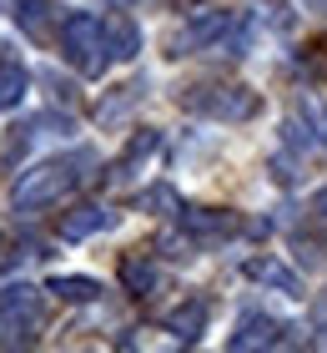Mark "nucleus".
Listing matches in <instances>:
<instances>
[{"label":"nucleus","mask_w":327,"mask_h":353,"mask_svg":"<svg viewBox=\"0 0 327 353\" xmlns=\"http://www.w3.org/2000/svg\"><path fill=\"white\" fill-rule=\"evenodd\" d=\"M91 167H96V152L76 147V152H65V157H51V162L21 172V176H15V187H10L15 212H41V207H56L65 192H76L81 182H86Z\"/></svg>","instance_id":"f257e3e1"},{"label":"nucleus","mask_w":327,"mask_h":353,"mask_svg":"<svg viewBox=\"0 0 327 353\" xmlns=\"http://www.w3.org/2000/svg\"><path fill=\"white\" fill-rule=\"evenodd\" d=\"M247 46H252V26L242 21V10L211 6V10H196L191 21L171 36V56H191V51H226V56H242Z\"/></svg>","instance_id":"f03ea898"},{"label":"nucleus","mask_w":327,"mask_h":353,"mask_svg":"<svg viewBox=\"0 0 327 353\" xmlns=\"http://www.w3.org/2000/svg\"><path fill=\"white\" fill-rule=\"evenodd\" d=\"M176 106H187L207 121H252L262 111V96L242 81H207V86H182Z\"/></svg>","instance_id":"7ed1b4c3"},{"label":"nucleus","mask_w":327,"mask_h":353,"mask_svg":"<svg viewBox=\"0 0 327 353\" xmlns=\"http://www.w3.org/2000/svg\"><path fill=\"white\" fill-rule=\"evenodd\" d=\"M61 56L71 61L81 76H101L111 61V41H106V21H96L91 10H71L61 21Z\"/></svg>","instance_id":"20e7f679"},{"label":"nucleus","mask_w":327,"mask_h":353,"mask_svg":"<svg viewBox=\"0 0 327 353\" xmlns=\"http://www.w3.org/2000/svg\"><path fill=\"white\" fill-rule=\"evenodd\" d=\"M176 222L196 237V248H211V243H226L237 232H252V237H267V222H247L237 217L232 207H182Z\"/></svg>","instance_id":"39448f33"},{"label":"nucleus","mask_w":327,"mask_h":353,"mask_svg":"<svg viewBox=\"0 0 327 353\" xmlns=\"http://www.w3.org/2000/svg\"><path fill=\"white\" fill-rule=\"evenodd\" d=\"M45 288H30V283H10L0 293V323L10 328V348L15 343H36V333L45 328Z\"/></svg>","instance_id":"423d86ee"},{"label":"nucleus","mask_w":327,"mask_h":353,"mask_svg":"<svg viewBox=\"0 0 327 353\" xmlns=\"http://www.w3.org/2000/svg\"><path fill=\"white\" fill-rule=\"evenodd\" d=\"M287 333H292L287 323H277L272 313L252 308V313H242V318H237V328H232V339H226V348H232V353H252V348H282V343H292Z\"/></svg>","instance_id":"0eeeda50"},{"label":"nucleus","mask_w":327,"mask_h":353,"mask_svg":"<svg viewBox=\"0 0 327 353\" xmlns=\"http://www.w3.org/2000/svg\"><path fill=\"white\" fill-rule=\"evenodd\" d=\"M156 147H161V132H156V126H141V132H131L126 152H121L116 162L106 167V182H126V176L136 172V167H141V162H146V157H151Z\"/></svg>","instance_id":"6e6552de"},{"label":"nucleus","mask_w":327,"mask_h":353,"mask_svg":"<svg viewBox=\"0 0 327 353\" xmlns=\"http://www.w3.org/2000/svg\"><path fill=\"white\" fill-rule=\"evenodd\" d=\"M101 228H111V212L101 202H81V207H71V212H61V222H56V232L65 237V243H81V237H91Z\"/></svg>","instance_id":"1a4fd4ad"},{"label":"nucleus","mask_w":327,"mask_h":353,"mask_svg":"<svg viewBox=\"0 0 327 353\" xmlns=\"http://www.w3.org/2000/svg\"><path fill=\"white\" fill-rule=\"evenodd\" d=\"M242 272H247L252 283H267V288H277V293H287V298H302V278L287 263H277V258H247Z\"/></svg>","instance_id":"9d476101"},{"label":"nucleus","mask_w":327,"mask_h":353,"mask_svg":"<svg viewBox=\"0 0 327 353\" xmlns=\"http://www.w3.org/2000/svg\"><path fill=\"white\" fill-rule=\"evenodd\" d=\"M121 283H126L131 298H151L156 288H161V272H156V263L136 248V252H126V258H121Z\"/></svg>","instance_id":"9b49d317"},{"label":"nucleus","mask_w":327,"mask_h":353,"mask_svg":"<svg viewBox=\"0 0 327 353\" xmlns=\"http://www.w3.org/2000/svg\"><path fill=\"white\" fill-rule=\"evenodd\" d=\"M25 81H30V71H25V61L10 51V46H0V111H10V106H21V96H25Z\"/></svg>","instance_id":"f8f14e48"},{"label":"nucleus","mask_w":327,"mask_h":353,"mask_svg":"<svg viewBox=\"0 0 327 353\" xmlns=\"http://www.w3.org/2000/svg\"><path fill=\"white\" fill-rule=\"evenodd\" d=\"M167 328H171V339H176V343H187V348H191V343L207 333V298H187L182 308L167 318Z\"/></svg>","instance_id":"ddd939ff"},{"label":"nucleus","mask_w":327,"mask_h":353,"mask_svg":"<svg viewBox=\"0 0 327 353\" xmlns=\"http://www.w3.org/2000/svg\"><path fill=\"white\" fill-rule=\"evenodd\" d=\"M10 15L21 21L30 41H51V15H61V10H56V0H15Z\"/></svg>","instance_id":"4468645a"},{"label":"nucleus","mask_w":327,"mask_h":353,"mask_svg":"<svg viewBox=\"0 0 327 353\" xmlns=\"http://www.w3.org/2000/svg\"><path fill=\"white\" fill-rule=\"evenodd\" d=\"M45 293L61 298V303H96V298L106 293V288L96 283V278H61V272H56V278L45 283Z\"/></svg>","instance_id":"2eb2a0df"},{"label":"nucleus","mask_w":327,"mask_h":353,"mask_svg":"<svg viewBox=\"0 0 327 353\" xmlns=\"http://www.w3.org/2000/svg\"><path fill=\"white\" fill-rule=\"evenodd\" d=\"M106 41H111V56H116V61H131L141 51V30L131 26L126 15H111V21H106Z\"/></svg>","instance_id":"dca6fc26"},{"label":"nucleus","mask_w":327,"mask_h":353,"mask_svg":"<svg viewBox=\"0 0 327 353\" xmlns=\"http://www.w3.org/2000/svg\"><path fill=\"white\" fill-rule=\"evenodd\" d=\"M136 207H141V212H182V202H176V192H171V187H151V192H141Z\"/></svg>","instance_id":"f3484780"},{"label":"nucleus","mask_w":327,"mask_h":353,"mask_svg":"<svg viewBox=\"0 0 327 353\" xmlns=\"http://www.w3.org/2000/svg\"><path fill=\"white\" fill-rule=\"evenodd\" d=\"M307 333H313V343L327 348V288L313 298V313H307Z\"/></svg>","instance_id":"a211bd4d"},{"label":"nucleus","mask_w":327,"mask_h":353,"mask_svg":"<svg viewBox=\"0 0 327 353\" xmlns=\"http://www.w3.org/2000/svg\"><path fill=\"white\" fill-rule=\"evenodd\" d=\"M297 248H302V252H313V258H327V228L297 232Z\"/></svg>","instance_id":"6ab92c4d"},{"label":"nucleus","mask_w":327,"mask_h":353,"mask_svg":"<svg viewBox=\"0 0 327 353\" xmlns=\"http://www.w3.org/2000/svg\"><path fill=\"white\" fill-rule=\"evenodd\" d=\"M136 96H141V86H121V96H116V101H106L101 111H96V117H101V121H111V117H116V111H126L131 101H136Z\"/></svg>","instance_id":"aec40b11"},{"label":"nucleus","mask_w":327,"mask_h":353,"mask_svg":"<svg viewBox=\"0 0 327 353\" xmlns=\"http://www.w3.org/2000/svg\"><path fill=\"white\" fill-rule=\"evenodd\" d=\"M15 263H21V248H15V237H10V232H0V272L15 268Z\"/></svg>","instance_id":"412c9836"},{"label":"nucleus","mask_w":327,"mask_h":353,"mask_svg":"<svg viewBox=\"0 0 327 353\" xmlns=\"http://www.w3.org/2000/svg\"><path fill=\"white\" fill-rule=\"evenodd\" d=\"M302 111H307V117H313V126H317V137L327 141V111H322L317 101H302Z\"/></svg>","instance_id":"4be33fe9"},{"label":"nucleus","mask_w":327,"mask_h":353,"mask_svg":"<svg viewBox=\"0 0 327 353\" xmlns=\"http://www.w3.org/2000/svg\"><path fill=\"white\" fill-rule=\"evenodd\" d=\"M106 6H111V10H126V6H136V0H106Z\"/></svg>","instance_id":"5701e85b"}]
</instances>
